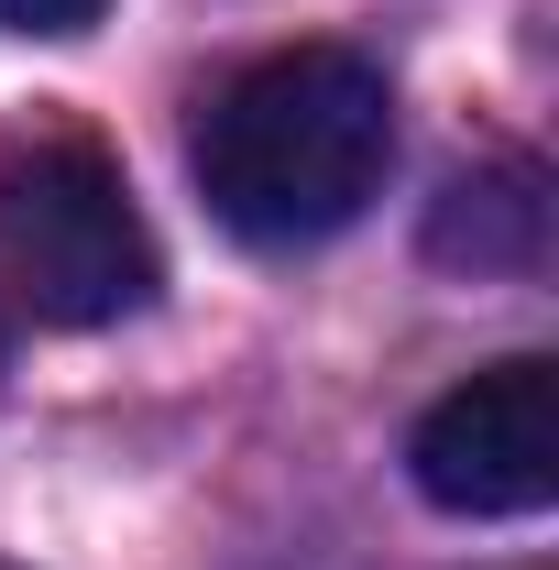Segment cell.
Masks as SVG:
<instances>
[{"instance_id":"cell-5","label":"cell","mask_w":559,"mask_h":570,"mask_svg":"<svg viewBox=\"0 0 559 570\" xmlns=\"http://www.w3.org/2000/svg\"><path fill=\"white\" fill-rule=\"evenodd\" d=\"M99 11H110V0H0V22H11V33H45V45H77Z\"/></svg>"},{"instance_id":"cell-7","label":"cell","mask_w":559,"mask_h":570,"mask_svg":"<svg viewBox=\"0 0 559 570\" xmlns=\"http://www.w3.org/2000/svg\"><path fill=\"white\" fill-rule=\"evenodd\" d=\"M0 570H11V560H0Z\"/></svg>"},{"instance_id":"cell-1","label":"cell","mask_w":559,"mask_h":570,"mask_svg":"<svg viewBox=\"0 0 559 570\" xmlns=\"http://www.w3.org/2000/svg\"><path fill=\"white\" fill-rule=\"evenodd\" d=\"M187 154L242 242H330L373 209L395 165V88L351 45H275L209 88Z\"/></svg>"},{"instance_id":"cell-3","label":"cell","mask_w":559,"mask_h":570,"mask_svg":"<svg viewBox=\"0 0 559 570\" xmlns=\"http://www.w3.org/2000/svg\"><path fill=\"white\" fill-rule=\"evenodd\" d=\"M406 461H418V494L450 515H538L559 494V362H483L418 417Z\"/></svg>"},{"instance_id":"cell-2","label":"cell","mask_w":559,"mask_h":570,"mask_svg":"<svg viewBox=\"0 0 559 570\" xmlns=\"http://www.w3.org/2000/svg\"><path fill=\"white\" fill-rule=\"evenodd\" d=\"M0 285L56 330L133 318L154 296V230L99 132L45 110L0 121Z\"/></svg>"},{"instance_id":"cell-4","label":"cell","mask_w":559,"mask_h":570,"mask_svg":"<svg viewBox=\"0 0 559 570\" xmlns=\"http://www.w3.org/2000/svg\"><path fill=\"white\" fill-rule=\"evenodd\" d=\"M428 264H450V275H538L549 264V165L493 154L472 176H450L439 209H428Z\"/></svg>"},{"instance_id":"cell-6","label":"cell","mask_w":559,"mask_h":570,"mask_svg":"<svg viewBox=\"0 0 559 570\" xmlns=\"http://www.w3.org/2000/svg\"><path fill=\"white\" fill-rule=\"evenodd\" d=\"M0 362H11V318H0Z\"/></svg>"}]
</instances>
